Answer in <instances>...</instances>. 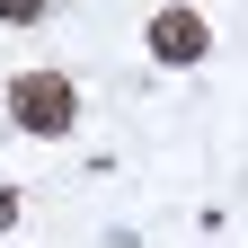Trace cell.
<instances>
[{
    "label": "cell",
    "mask_w": 248,
    "mask_h": 248,
    "mask_svg": "<svg viewBox=\"0 0 248 248\" xmlns=\"http://www.w3.org/2000/svg\"><path fill=\"white\" fill-rule=\"evenodd\" d=\"M9 124L36 133V142H62V133L80 124V89L62 80V71H18V80H9Z\"/></svg>",
    "instance_id": "6da1fadb"
},
{
    "label": "cell",
    "mask_w": 248,
    "mask_h": 248,
    "mask_svg": "<svg viewBox=\"0 0 248 248\" xmlns=\"http://www.w3.org/2000/svg\"><path fill=\"white\" fill-rule=\"evenodd\" d=\"M142 45H151V62H160V71H195V62L213 53V27H204V9H186V0H169V9H151Z\"/></svg>",
    "instance_id": "7a4b0ae2"
},
{
    "label": "cell",
    "mask_w": 248,
    "mask_h": 248,
    "mask_svg": "<svg viewBox=\"0 0 248 248\" xmlns=\"http://www.w3.org/2000/svg\"><path fill=\"white\" fill-rule=\"evenodd\" d=\"M45 9H53V0H0V18H9V27H36Z\"/></svg>",
    "instance_id": "3957f363"
}]
</instances>
